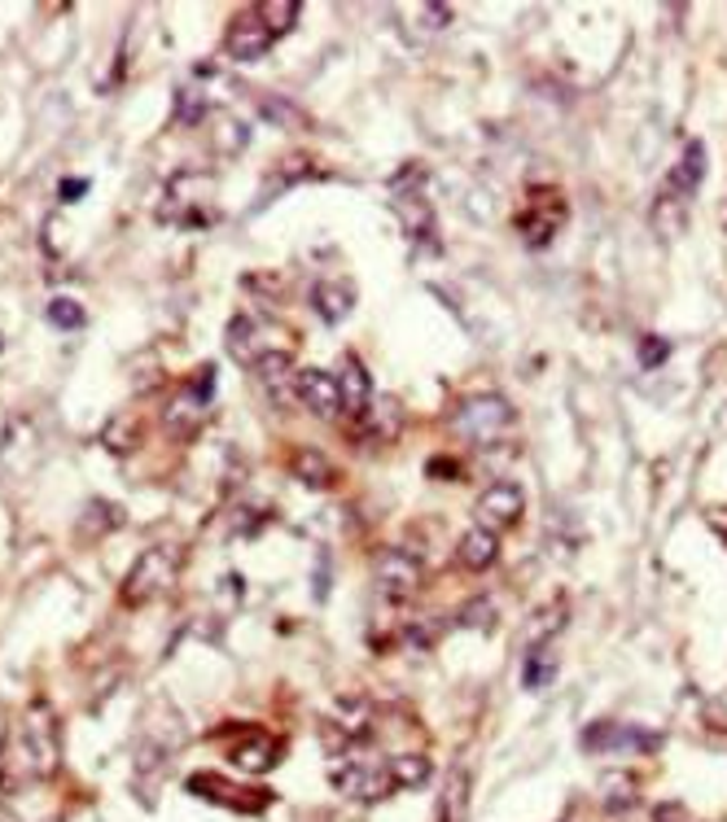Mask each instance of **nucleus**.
Returning a JSON list of instances; mask_svg holds the SVG:
<instances>
[{"instance_id": "f257e3e1", "label": "nucleus", "mask_w": 727, "mask_h": 822, "mask_svg": "<svg viewBox=\"0 0 727 822\" xmlns=\"http://www.w3.org/2000/svg\"><path fill=\"white\" fill-rule=\"evenodd\" d=\"M517 411H512L509 399L500 394H474V399H460L456 411H451V433L465 438L469 447H496L505 433L512 429Z\"/></svg>"}, {"instance_id": "f03ea898", "label": "nucleus", "mask_w": 727, "mask_h": 822, "mask_svg": "<svg viewBox=\"0 0 727 822\" xmlns=\"http://www.w3.org/2000/svg\"><path fill=\"white\" fill-rule=\"evenodd\" d=\"M176 569H180V551L171 548V543H153V548L141 551L137 564L128 569V578H123V587H119V600H123L128 609L153 604L158 595L171 591Z\"/></svg>"}, {"instance_id": "7ed1b4c3", "label": "nucleus", "mask_w": 727, "mask_h": 822, "mask_svg": "<svg viewBox=\"0 0 727 822\" xmlns=\"http://www.w3.org/2000/svg\"><path fill=\"white\" fill-rule=\"evenodd\" d=\"M372 578H377L381 600L404 604V600L421 587V560L408 548H381L377 551V560H372Z\"/></svg>"}, {"instance_id": "20e7f679", "label": "nucleus", "mask_w": 727, "mask_h": 822, "mask_svg": "<svg viewBox=\"0 0 727 822\" xmlns=\"http://www.w3.org/2000/svg\"><path fill=\"white\" fill-rule=\"evenodd\" d=\"M40 761L27 744V731L22 722H9L4 735H0V792H22L31 783H40Z\"/></svg>"}, {"instance_id": "39448f33", "label": "nucleus", "mask_w": 727, "mask_h": 822, "mask_svg": "<svg viewBox=\"0 0 727 822\" xmlns=\"http://www.w3.org/2000/svg\"><path fill=\"white\" fill-rule=\"evenodd\" d=\"M18 722H22V731H27V744H31L36 761H40V774L53 779V774H58V761H62V735H58L53 709H49L44 700H36Z\"/></svg>"}, {"instance_id": "423d86ee", "label": "nucleus", "mask_w": 727, "mask_h": 822, "mask_svg": "<svg viewBox=\"0 0 727 822\" xmlns=\"http://www.w3.org/2000/svg\"><path fill=\"white\" fill-rule=\"evenodd\" d=\"M521 512H526V494H521L517 481H496L478 494V525L491 530V534L512 530L521 521Z\"/></svg>"}, {"instance_id": "0eeeda50", "label": "nucleus", "mask_w": 727, "mask_h": 822, "mask_svg": "<svg viewBox=\"0 0 727 822\" xmlns=\"http://www.w3.org/2000/svg\"><path fill=\"white\" fill-rule=\"evenodd\" d=\"M582 749L587 753H657L661 735L640 731V726H618V722H596L582 731Z\"/></svg>"}, {"instance_id": "6e6552de", "label": "nucleus", "mask_w": 727, "mask_h": 822, "mask_svg": "<svg viewBox=\"0 0 727 822\" xmlns=\"http://www.w3.org/2000/svg\"><path fill=\"white\" fill-rule=\"evenodd\" d=\"M211 377H216V372L207 368L198 385L180 390V394L167 403V411H162V424H167L176 438H189V433H198L202 415H207V408H211Z\"/></svg>"}, {"instance_id": "1a4fd4ad", "label": "nucleus", "mask_w": 727, "mask_h": 822, "mask_svg": "<svg viewBox=\"0 0 727 822\" xmlns=\"http://www.w3.org/2000/svg\"><path fill=\"white\" fill-rule=\"evenodd\" d=\"M293 394H298V403H307V408L316 411V415H325V420L342 415V385L325 368H298Z\"/></svg>"}, {"instance_id": "9d476101", "label": "nucleus", "mask_w": 727, "mask_h": 822, "mask_svg": "<svg viewBox=\"0 0 727 822\" xmlns=\"http://www.w3.org/2000/svg\"><path fill=\"white\" fill-rule=\"evenodd\" d=\"M268 49H272V36H268V27L255 18V9L241 13V18H232V27L223 31V53H228L232 62H259Z\"/></svg>"}, {"instance_id": "9b49d317", "label": "nucleus", "mask_w": 727, "mask_h": 822, "mask_svg": "<svg viewBox=\"0 0 727 822\" xmlns=\"http://www.w3.org/2000/svg\"><path fill=\"white\" fill-rule=\"evenodd\" d=\"M293 368H298V363H293L290 350H259V354H255V372H259L263 390H268L272 399H281V403H290L293 399V381H298Z\"/></svg>"}, {"instance_id": "f8f14e48", "label": "nucleus", "mask_w": 727, "mask_h": 822, "mask_svg": "<svg viewBox=\"0 0 727 822\" xmlns=\"http://www.w3.org/2000/svg\"><path fill=\"white\" fill-rule=\"evenodd\" d=\"M496 555H500V534H491V530H482V525L465 530V534H460V543H456V564H460V569H469V573L491 569V564H496Z\"/></svg>"}, {"instance_id": "ddd939ff", "label": "nucleus", "mask_w": 727, "mask_h": 822, "mask_svg": "<svg viewBox=\"0 0 727 822\" xmlns=\"http://www.w3.org/2000/svg\"><path fill=\"white\" fill-rule=\"evenodd\" d=\"M311 307H316V315H320L325 324H342V320L356 311V289H351L347 280H320V284L311 289Z\"/></svg>"}, {"instance_id": "4468645a", "label": "nucleus", "mask_w": 727, "mask_h": 822, "mask_svg": "<svg viewBox=\"0 0 727 822\" xmlns=\"http://www.w3.org/2000/svg\"><path fill=\"white\" fill-rule=\"evenodd\" d=\"M333 779H338V788H342L347 796H356V801H381V796L390 792V774H386V770H372V765H338Z\"/></svg>"}, {"instance_id": "2eb2a0df", "label": "nucleus", "mask_w": 727, "mask_h": 822, "mask_svg": "<svg viewBox=\"0 0 727 822\" xmlns=\"http://www.w3.org/2000/svg\"><path fill=\"white\" fill-rule=\"evenodd\" d=\"M438 819L442 822H469V770L451 765L438 792Z\"/></svg>"}, {"instance_id": "dca6fc26", "label": "nucleus", "mask_w": 727, "mask_h": 822, "mask_svg": "<svg viewBox=\"0 0 727 822\" xmlns=\"http://www.w3.org/2000/svg\"><path fill=\"white\" fill-rule=\"evenodd\" d=\"M701 176H706V144L701 140H688V149H684V158H679V167L670 171V198H693L697 193V184H701Z\"/></svg>"}, {"instance_id": "f3484780", "label": "nucleus", "mask_w": 727, "mask_h": 822, "mask_svg": "<svg viewBox=\"0 0 727 822\" xmlns=\"http://www.w3.org/2000/svg\"><path fill=\"white\" fill-rule=\"evenodd\" d=\"M395 206H399V219H404L408 237L435 245V210H430V202L421 193H395Z\"/></svg>"}, {"instance_id": "a211bd4d", "label": "nucleus", "mask_w": 727, "mask_h": 822, "mask_svg": "<svg viewBox=\"0 0 727 822\" xmlns=\"http://www.w3.org/2000/svg\"><path fill=\"white\" fill-rule=\"evenodd\" d=\"M232 765H241V770H250V774H263V770H272L277 761H281V744L277 740H268V735H250L246 744H232Z\"/></svg>"}, {"instance_id": "6ab92c4d", "label": "nucleus", "mask_w": 727, "mask_h": 822, "mask_svg": "<svg viewBox=\"0 0 727 822\" xmlns=\"http://www.w3.org/2000/svg\"><path fill=\"white\" fill-rule=\"evenodd\" d=\"M342 411H351V415H368L372 411V377L364 372V363H356V359H347V372H342Z\"/></svg>"}, {"instance_id": "aec40b11", "label": "nucleus", "mask_w": 727, "mask_h": 822, "mask_svg": "<svg viewBox=\"0 0 727 822\" xmlns=\"http://www.w3.org/2000/svg\"><path fill=\"white\" fill-rule=\"evenodd\" d=\"M386 774H390V783H399V788H426L430 774H435V765H430V756L426 753H399V756H390Z\"/></svg>"}, {"instance_id": "412c9836", "label": "nucleus", "mask_w": 727, "mask_h": 822, "mask_svg": "<svg viewBox=\"0 0 727 822\" xmlns=\"http://www.w3.org/2000/svg\"><path fill=\"white\" fill-rule=\"evenodd\" d=\"M333 464L320 455V451H298L293 455V478L302 481V485H311V490H325V485H333Z\"/></svg>"}, {"instance_id": "4be33fe9", "label": "nucleus", "mask_w": 727, "mask_h": 822, "mask_svg": "<svg viewBox=\"0 0 727 822\" xmlns=\"http://www.w3.org/2000/svg\"><path fill=\"white\" fill-rule=\"evenodd\" d=\"M600 796H605V805L609 810H627V805H636V774H627V770H609L605 779H600Z\"/></svg>"}, {"instance_id": "5701e85b", "label": "nucleus", "mask_w": 727, "mask_h": 822, "mask_svg": "<svg viewBox=\"0 0 727 822\" xmlns=\"http://www.w3.org/2000/svg\"><path fill=\"white\" fill-rule=\"evenodd\" d=\"M255 18L268 27V36L277 40V36H286V31H293V22H298V4L293 0H263L259 9H255Z\"/></svg>"}, {"instance_id": "b1692460", "label": "nucleus", "mask_w": 727, "mask_h": 822, "mask_svg": "<svg viewBox=\"0 0 727 822\" xmlns=\"http://www.w3.org/2000/svg\"><path fill=\"white\" fill-rule=\"evenodd\" d=\"M447 630V621L442 616H412V621H404V639L412 643V648H435L438 634Z\"/></svg>"}, {"instance_id": "393cba45", "label": "nucleus", "mask_w": 727, "mask_h": 822, "mask_svg": "<svg viewBox=\"0 0 727 822\" xmlns=\"http://www.w3.org/2000/svg\"><path fill=\"white\" fill-rule=\"evenodd\" d=\"M207 114V97H202V88H193V83H185L180 92H176V123H185V128H193L198 119Z\"/></svg>"}, {"instance_id": "a878e982", "label": "nucleus", "mask_w": 727, "mask_h": 822, "mask_svg": "<svg viewBox=\"0 0 727 822\" xmlns=\"http://www.w3.org/2000/svg\"><path fill=\"white\" fill-rule=\"evenodd\" d=\"M83 307L74 302V298H49V324H58L62 333H74V329H83Z\"/></svg>"}, {"instance_id": "bb28decb", "label": "nucleus", "mask_w": 727, "mask_h": 822, "mask_svg": "<svg viewBox=\"0 0 727 822\" xmlns=\"http://www.w3.org/2000/svg\"><path fill=\"white\" fill-rule=\"evenodd\" d=\"M456 621H460V625H474V630H487V625L496 621V604H491V595H474V600H465Z\"/></svg>"}, {"instance_id": "cd10ccee", "label": "nucleus", "mask_w": 727, "mask_h": 822, "mask_svg": "<svg viewBox=\"0 0 727 822\" xmlns=\"http://www.w3.org/2000/svg\"><path fill=\"white\" fill-rule=\"evenodd\" d=\"M552 679H557V656L548 648L530 652V661H526V686H548Z\"/></svg>"}, {"instance_id": "c85d7f7f", "label": "nucleus", "mask_w": 727, "mask_h": 822, "mask_svg": "<svg viewBox=\"0 0 727 822\" xmlns=\"http://www.w3.org/2000/svg\"><path fill=\"white\" fill-rule=\"evenodd\" d=\"M228 354L241 359V363H255V354H250V315H232V324H228Z\"/></svg>"}, {"instance_id": "c756f323", "label": "nucleus", "mask_w": 727, "mask_h": 822, "mask_svg": "<svg viewBox=\"0 0 727 822\" xmlns=\"http://www.w3.org/2000/svg\"><path fill=\"white\" fill-rule=\"evenodd\" d=\"M137 420H114L110 429H106V447L110 451H119V455H128V451H137Z\"/></svg>"}, {"instance_id": "7c9ffc66", "label": "nucleus", "mask_w": 727, "mask_h": 822, "mask_svg": "<svg viewBox=\"0 0 727 822\" xmlns=\"http://www.w3.org/2000/svg\"><path fill=\"white\" fill-rule=\"evenodd\" d=\"M259 110H263L277 128H302V114H298L293 106H286V101H277V97H263V101H259Z\"/></svg>"}, {"instance_id": "2f4dec72", "label": "nucleus", "mask_w": 727, "mask_h": 822, "mask_svg": "<svg viewBox=\"0 0 727 822\" xmlns=\"http://www.w3.org/2000/svg\"><path fill=\"white\" fill-rule=\"evenodd\" d=\"M561 625H566V604H552V609H544V616L530 621V639H539V648H544V639Z\"/></svg>"}, {"instance_id": "473e14b6", "label": "nucleus", "mask_w": 727, "mask_h": 822, "mask_svg": "<svg viewBox=\"0 0 727 822\" xmlns=\"http://www.w3.org/2000/svg\"><path fill=\"white\" fill-rule=\"evenodd\" d=\"M88 517L97 521L88 539H97L101 530H114V525H123V508H114V503H92V508H88Z\"/></svg>"}, {"instance_id": "72a5a7b5", "label": "nucleus", "mask_w": 727, "mask_h": 822, "mask_svg": "<svg viewBox=\"0 0 727 822\" xmlns=\"http://www.w3.org/2000/svg\"><path fill=\"white\" fill-rule=\"evenodd\" d=\"M666 354H670V342H666V338H645V342H640V363H645V368H661Z\"/></svg>"}, {"instance_id": "f704fd0d", "label": "nucleus", "mask_w": 727, "mask_h": 822, "mask_svg": "<svg viewBox=\"0 0 727 822\" xmlns=\"http://www.w3.org/2000/svg\"><path fill=\"white\" fill-rule=\"evenodd\" d=\"M451 22V4H426V27H447Z\"/></svg>"}, {"instance_id": "c9c22d12", "label": "nucleus", "mask_w": 727, "mask_h": 822, "mask_svg": "<svg viewBox=\"0 0 727 822\" xmlns=\"http://www.w3.org/2000/svg\"><path fill=\"white\" fill-rule=\"evenodd\" d=\"M88 193V180H62V202H79Z\"/></svg>"}, {"instance_id": "e433bc0d", "label": "nucleus", "mask_w": 727, "mask_h": 822, "mask_svg": "<svg viewBox=\"0 0 727 822\" xmlns=\"http://www.w3.org/2000/svg\"><path fill=\"white\" fill-rule=\"evenodd\" d=\"M657 822H684V810H679V805H661V810H657Z\"/></svg>"}, {"instance_id": "4c0bfd02", "label": "nucleus", "mask_w": 727, "mask_h": 822, "mask_svg": "<svg viewBox=\"0 0 727 822\" xmlns=\"http://www.w3.org/2000/svg\"><path fill=\"white\" fill-rule=\"evenodd\" d=\"M0 822H22V814H18L9 801H0Z\"/></svg>"}]
</instances>
